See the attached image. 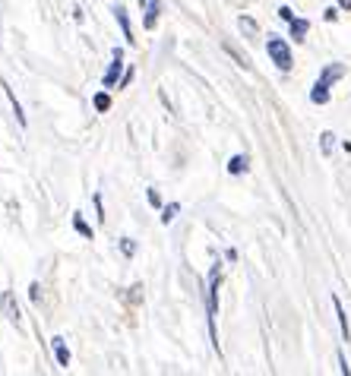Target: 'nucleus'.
Returning a JSON list of instances; mask_svg holds the SVG:
<instances>
[{
  "mask_svg": "<svg viewBox=\"0 0 351 376\" xmlns=\"http://www.w3.org/2000/svg\"><path fill=\"white\" fill-rule=\"evenodd\" d=\"M29 300H32V304H38V300H42V285H38V282L29 285Z\"/></svg>",
  "mask_w": 351,
  "mask_h": 376,
  "instance_id": "4be33fe9",
  "label": "nucleus"
},
{
  "mask_svg": "<svg viewBox=\"0 0 351 376\" xmlns=\"http://www.w3.org/2000/svg\"><path fill=\"white\" fill-rule=\"evenodd\" d=\"M146 200H149V206H152V209H161V193H159L155 187L146 190Z\"/></svg>",
  "mask_w": 351,
  "mask_h": 376,
  "instance_id": "412c9836",
  "label": "nucleus"
},
{
  "mask_svg": "<svg viewBox=\"0 0 351 376\" xmlns=\"http://www.w3.org/2000/svg\"><path fill=\"white\" fill-rule=\"evenodd\" d=\"M323 19H326V23H335V19H339V6H326V10H323Z\"/></svg>",
  "mask_w": 351,
  "mask_h": 376,
  "instance_id": "5701e85b",
  "label": "nucleus"
},
{
  "mask_svg": "<svg viewBox=\"0 0 351 376\" xmlns=\"http://www.w3.org/2000/svg\"><path fill=\"white\" fill-rule=\"evenodd\" d=\"M279 19H285V23H292V19H294V10H292V6H279Z\"/></svg>",
  "mask_w": 351,
  "mask_h": 376,
  "instance_id": "393cba45",
  "label": "nucleus"
},
{
  "mask_svg": "<svg viewBox=\"0 0 351 376\" xmlns=\"http://www.w3.org/2000/svg\"><path fill=\"white\" fill-rule=\"evenodd\" d=\"M111 13H114V23L120 25V35H124V42H127V45H137V38H133V25H130V16H127L124 4H114V6H111Z\"/></svg>",
  "mask_w": 351,
  "mask_h": 376,
  "instance_id": "20e7f679",
  "label": "nucleus"
},
{
  "mask_svg": "<svg viewBox=\"0 0 351 376\" xmlns=\"http://www.w3.org/2000/svg\"><path fill=\"white\" fill-rule=\"evenodd\" d=\"M124 70H127V64H124V47L114 45L111 64H108L105 76H101V86H105V89H117L120 86V76H124Z\"/></svg>",
  "mask_w": 351,
  "mask_h": 376,
  "instance_id": "7ed1b4c3",
  "label": "nucleus"
},
{
  "mask_svg": "<svg viewBox=\"0 0 351 376\" xmlns=\"http://www.w3.org/2000/svg\"><path fill=\"white\" fill-rule=\"evenodd\" d=\"M51 348H54V360H57V367H64V370H67V367H70V348H67V338H64V335H54V338H51Z\"/></svg>",
  "mask_w": 351,
  "mask_h": 376,
  "instance_id": "423d86ee",
  "label": "nucleus"
},
{
  "mask_svg": "<svg viewBox=\"0 0 351 376\" xmlns=\"http://www.w3.org/2000/svg\"><path fill=\"white\" fill-rule=\"evenodd\" d=\"M0 89H4L6 98H10V108H13V114H16V124H19V127H25V114H23V105H19L16 92L10 89V83H6V79H0Z\"/></svg>",
  "mask_w": 351,
  "mask_h": 376,
  "instance_id": "1a4fd4ad",
  "label": "nucleus"
},
{
  "mask_svg": "<svg viewBox=\"0 0 351 376\" xmlns=\"http://www.w3.org/2000/svg\"><path fill=\"white\" fill-rule=\"evenodd\" d=\"M329 89H333L329 83H323V79H316V83H313V89H310V101H313V105H329V95H333V92H329Z\"/></svg>",
  "mask_w": 351,
  "mask_h": 376,
  "instance_id": "9d476101",
  "label": "nucleus"
},
{
  "mask_svg": "<svg viewBox=\"0 0 351 376\" xmlns=\"http://www.w3.org/2000/svg\"><path fill=\"white\" fill-rule=\"evenodd\" d=\"M133 73H137V70H133V67H127L124 76H120V86H117V89H127V86H130V83H133Z\"/></svg>",
  "mask_w": 351,
  "mask_h": 376,
  "instance_id": "b1692460",
  "label": "nucleus"
},
{
  "mask_svg": "<svg viewBox=\"0 0 351 376\" xmlns=\"http://www.w3.org/2000/svg\"><path fill=\"white\" fill-rule=\"evenodd\" d=\"M180 212V203H168V206H161V224H171L174 218H178Z\"/></svg>",
  "mask_w": 351,
  "mask_h": 376,
  "instance_id": "f3484780",
  "label": "nucleus"
},
{
  "mask_svg": "<svg viewBox=\"0 0 351 376\" xmlns=\"http://www.w3.org/2000/svg\"><path fill=\"white\" fill-rule=\"evenodd\" d=\"M333 146H335V133H333V130H323V133H320V149H323L326 159L333 155Z\"/></svg>",
  "mask_w": 351,
  "mask_h": 376,
  "instance_id": "dca6fc26",
  "label": "nucleus"
},
{
  "mask_svg": "<svg viewBox=\"0 0 351 376\" xmlns=\"http://www.w3.org/2000/svg\"><path fill=\"white\" fill-rule=\"evenodd\" d=\"M73 231H76L83 241H96V228H92L89 222H86L83 212H73Z\"/></svg>",
  "mask_w": 351,
  "mask_h": 376,
  "instance_id": "0eeeda50",
  "label": "nucleus"
},
{
  "mask_svg": "<svg viewBox=\"0 0 351 376\" xmlns=\"http://www.w3.org/2000/svg\"><path fill=\"white\" fill-rule=\"evenodd\" d=\"M92 203H96V215H98V224H105L108 222V215H105V203H101V193L92 196Z\"/></svg>",
  "mask_w": 351,
  "mask_h": 376,
  "instance_id": "6ab92c4d",
  "label": "nucleus"
},
{
  "mask_svg": "<svg viewBox=\"0 0 351 376\" xmlns=\"http://www.w3.org/2000/svg\"><path fill=\"white\" fill-rule=\"evenodd\" d=\"M288 32H292V38H294V42H307L310 23H307V19H301V16H294L292 23H288Z\"/></svg>",
  "mask_w": 351,
  "mask_h": 376,
  "instance_id": "f8f14e48",
  "label": "nucleus"
},
{
  "mask_svg": "<svg viewBox=\"0 0 351 376\" xmlns=\"http://www.w3.org/2000/svg\"><path fill=\"white\" fill-rule=\"evenodd\" d=\"M247 168H251V159H247V155H231V159H228V174H247Z\"/></svg>",
  "mask_w": 351,
  "mask_h": 376,
  "instance_id": "4468645a",
  "label": "nucleus"
},
{
  "mask_svg": "<svg viewBox=\"0 0 351 376\" xmlns=\"http://www.w3.org/2000/svg\"><path fill=\"white\" fill-rule=\"evenodd\" d=\"M219 288H221V263H215L212 269H209V282H206V323H209V338H212L215 354L221 358L219 329H215V317H219Z\"/></svg>",
  "mask_w": 351,
  "mask_h": 376,
  "instance_id": "f257e3e1",
  "label": "nucleus"
},
{
  "mask_svg": "<svg viewBox=\"0 0 351 376\" xmlns=\"http://www.w3.org/2000/svg\"><path fill=\"white\" fill-rule=\"evenodd\" d=\"M92 108H96L98 114L111 111V92H96V95H92Z\"/></svg>",
  "mask_w": 351,
  "mask_h": 376,
  "instance_id": "2eb2a0df",
  "label": "nucleus"
},
{
  "mask_svg": "<svg viewBox=\"0 0 351 376\" xmlns=\"http://www.w3.org/2000/svg\"><path fill=\"white\" fill-rule=\"evenodd\" d=\"M339 6L342 10H351V0H339Z\"/></svg>",
  "mask_w": 351,
  "mask_h": 376,
  "instance_id": "bb28decb",
  "label": "nucleus"
},
{
  "mask_svg": "<svg viewBox=\"0 0 351 376\" xmlns=\"http://www.w3.org/2000/svg\"><path fill=\"white\" fill-rule=\"evenodd\" d=\"M345 64H326V67H323V73H320V79H323V83H329V86H333V83H339V79L342 76H345Z\"/></svg>",
  "mask_w": 351,
  "mask_h": 376,
  "instance_id": "9b49d317",
  "label": "nucleus"
},
{
  "mask_svg": "<svg viewBox=\"0 0 351 376\" xmlns=\"http://www.w3.org/2000/svg\"><path fill=\"white\" fill-rule=\"evenodd\" d=\"M159 16H161V0H149L146 4V16H143V29L152 32L159 25Z\"/></svg>",
  "mask_w": 351,
  "mask_h": 376,
  "instance_id": "6e6552de",
  "label": "nucleus"
},
{
  "mask_svg": "<svg viewBox=\"0 0 351 376\" xmlns=\"http://www.w3.org/2000/svg\"><path fill=\"white\" fill-rule=\"evenodd\" d=\"M238 25H241V32H247V35H256V23H253L251 16H241Z\"/></svg>",
  "mask_w": 351,
  "mask_h": 376,
  "instance_id": "aec40b11",
  "label": "nucleus"
},
{
  "mask_svg": "<svg viewBox=\"0 0 351 376\" xmlns=\"http://www.w3.org/2000/svg\"><path fill=\"white\" fill-rule=\"evenodd\" d=\"M0 310H4V317L10 319L13 326L23 323V317H19V304H16V294H13V291H4V294H0Z\"/></svg>",
  "mask_w": 351,
  "mask_h": 376,
  "instance_id": "39448f33",
  "label": "nucleus"
},
{
  "mask_svg": "<svg viewBox=\"0 0 351 376\" xmlns=\"http://www.w3.org/2000/svg\"><path fill=\"white\" fill-rule=\"evenodd\" d=\"M266 54L272 57V64L279 67L282 73H292V67H294V57H292V47H288L285 38H279V35H269L266 38Z\"/></svg>",
  "mask_w": 351,
  "mask_h": 376,
  "instance_id": "f03ea898",
  "label": "nucleus"
},
{
  "mask_svg": "<svg viewBox=\"0 0 351 376\" xmlns=\"http://www.w3.org/2000/svg\"><path fill=\"white\" fill-rule=\"evenodd\" d=\"M333 307H335V317H339V329H342V341H351V329H348V317H345V307L342 300L333 294Z\"/></svg>",
  "mask_w": 351,
  "mask_h": 376,
  "instance_id": "ddd939ff",
  "label": "nucleus"
},
{
  "mask_svg": "<svg viewBox=\"0 0 351 376\" xmlns=\"http://www.w3.org/2000/svg\"><path fill=\"white\" fill-rule=\"evenodd\" d=\"M339 370L345 373V376L351 373V367H348V360H345V354H342V351H339Z\"/></svg>",
  "mask_w": 351,
  "mask_h": 376,
  "instance_id": "a878e982",
  "label": "nucleus"
},
{
  "mask_svg": "<svg viewBox=\"0 0 351 376\" xmlns=\"http://www.w3.org/2000/svg\"><path fill=\"white\" fill-rule=\"evenodd\" d=\"M137 4H139V6H143V10H146V4H149V0H137Z\"/></svg>",
  "mask_w": 351,
  "mask_h": 376,
  "instance_id": "cd10ccee",
  "label": "nucleus"
},
{
  "mask_svg": "<svg viewBox=\"0 0 351 376\" xmlns=\"http://www.w3.org/2000/svg\"><path fill=\"white\" fill-rule=\"evenodd\" d=\"M117 247H120V253H124L127 259H133V256H137V250H139L133 237H120V241H117Z\"/></svg>",
  "mask_w": 351,
  "mask_h": 376,
  "instance_id": "a211bd4d",
  "label": "nucleus"
}]
</instances>
